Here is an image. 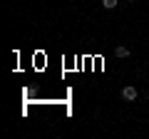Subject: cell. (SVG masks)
I'll list each match as a JSON object with an SVG mask.
<instances>
[{
	"label": "cell",
	"instance_id": "obj_2",
	"mask_svg": "<svg viewBox=\"0 0 149 139\" xmlns=\"http://www.w3.org/2000/svg\"><path fill=\"white\" fill-rule=\"evenodd\" d=\"M114 57H129V47L117 45V47H114Z\"/></svg>",
	"mask_w": 149,
	"mask_h": 139
},
{
	"label": "cell",
	"instance_id": "obj_1",
	"mask_svg": "<svg viewBox=\"0 0 149 139\" xmlns=\"http://www.w3.org/2000/svg\"><path fill=\"white\" fill-rule=\"evenodd\" d=\"M122 97L127 102H134L139 97V92H137V87H132V85H127V87H122Z\"/></svg>",
	"mask_w": 149,
	"mask_h": 139
},
{
	"label": "cell",
	"instance_id": "obj_3",
	"mask_svg": "<svg viewBox=\"0 0 149 139\" xmlns=\"http://www.w3.org/2000/svg\"><path fill=\"white\" fill-rule=\"evenodd\" d=\"M117 5H119V0H102V8L104 10H114Z\"/></svg>",
	"mask_w": 149,
	"mask_h": 139
}]
</instances>
